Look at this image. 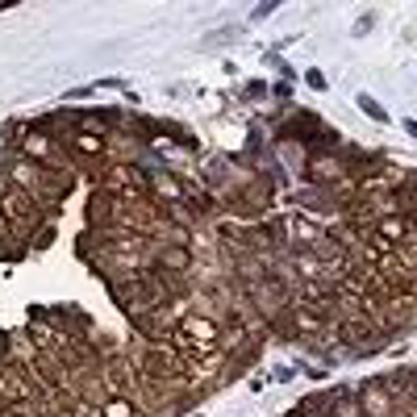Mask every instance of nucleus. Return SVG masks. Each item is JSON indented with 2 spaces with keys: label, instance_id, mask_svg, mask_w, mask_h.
Listing matches in <instances>:
<instances>
[{
  "label": "nucleus",
  "instance_id": "3",
  "mask_svg": "<svg viewBox=\"0 0 417 417\" xmlns=\"http://www.w3.org/2000/svg\"><path fill=\"white\" fill-rule=\"evenodd\" d=\"M71 417H100V413H96V409H88V405H80V409H75Z\"/></svg>",
  "mask_w": 417,
  "mask_h": 417
},
{
  "label": "nucleus",
  "instance_id": "1",
  "mask_svg": "<svg viewBox=\"0 0 417 417\" xmlns=\"http://www.w3.org/2000/svg\"><path fill=\"white\" fill-rule=\"evenodd\" d=\"M359 409H363V417H396L401 413V405L388 396V388H384V380H368L359 392Z\"/></svg>",
  "mask_w": 417,
  "mask_h": 417
},
{
  "label": "nucleus",
  "instance_id": "2",
  "mask_svg": "<svg viewBox=\"0 0 417 417\" xmlns=\"http://www.w3.org/2000/svg\"><path fill=\"white\" fill-rule=\"evenodd\" d=\"M96 413H100V417H146V413H142L130 396H109V401H104Z\"/></svg>",
  "mask_w": 417,
  "mask_h": 417
}]
</instances>
